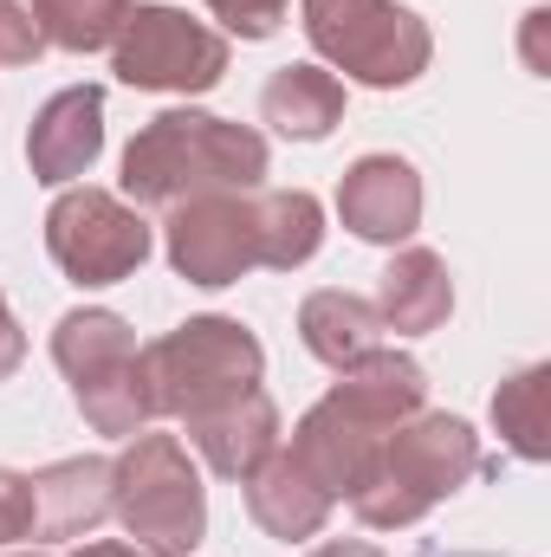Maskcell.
Listing matches in <instances>:
<instances>
[{
  "label": "cell",
  "instance_id": "cell-13",
  "mask_svg": "<svg viewBox=\"0 0 551 557\" xmlns=\"http://www.w3.org/2000/svg\"><path fill=\"white\" fill-rule=\"evenodd\" d=\"M188 441L221 480H247L267 454H279V409L267 389H241L201 416H188Z\"/></svg>",
  "mask_w": 551,
  "mask_h": 557
},
{
  "label": "cell",
  "instance_id": "cell-8",
  "mask_svg": "<svg viewBox=\"0 0 551 557\" xmlns=\"http://www.w3.org/2000/svg\"><path fill=\"white\" fill-rule=\"evenodd\" d=\"M111 72L137 91H215L228 72V39L182 7H131L111 39Z\"/></svg>",
  "mask_w": 551,
  "mask_h": 557
},
{
  "label": "cell",
  "instance_id": "cell-9",
  "mask_svg": "<svg viewBox=\"0 0 551 557\" xmlns=\"http://www.w3.org/2000/svg\"><path fill=\"white\" fill-rule=\"evenodd\" d=\"M46 253L72 285H118L149 260V227L111 188H65L46 214Z\"/></svg>",
  "mask_w": 551,
  "mask_h": 557
},
{
  "label": "cell",
  "instance_id": "cell-14",
  "mask_svg": "<svg viewBox=\"0 0 551 557\" xmlns=\"http://www.w3.org/2000/svg\"><path fill=\"white\" fill-rule=\"evenodd\" d=\"M448 311H454V278L441 267V253L403 247V253L383 267V278H377V318H383V331L421 337V331H441Z\"/></svg>",
  "mask_w": 551,
  "mask_h": 557
},
{
  "label": "cell",
  "instance_id": "cell-1",
  "mask_svg": "<svg viewBox=\"0 0 551 557\" xmlns=\"http://www.w3.org/2000/svg\"><path fill=\"white\" fill-rule=\"evenodd\" d=\"M421 403H428L421 363L403 357V350H370L364 363L338 370V383H331L325 403L305 409V421L292 428L285 460L338 506V499H351L370 480L383 441L409 416H421Z\"/></svg>",
  "mask_w": 551,
  "mask_h": 557
},
{
  "label": "cell",
  "instance_id": "cell-7",
  "mask_svg": "<svg viewBox=\"0 0 551 557\" xmlns=\"http://www.w3.org/2000/svg\"><path fill=\"white\" fill-rule=\"evenodd\" d=\"M298 20L325 65H338L344 78L377 85V91L415 85L434 52L428 26L396 0H298Z\"/></svg>",
  "mask_w": 551,
  "mask_h": 557
},
{
  "label": "cell",
  "instance_id": "cell-27",
  "mask_svg": "<svg viewBox=\"0 0 551 557\" xmlns=\"http://www.w3.org/2000/svg\"><path fill=\"white\" fill-rule=\"evenodd\" d=\"M72 557H149V552H137V545H118V539H98V545H78Z\"/></svg>",
  "mask_w": 551,
  "mask_h": 557
},
{
  "label": "cell",
  "instance_id": "cell-3",
  "mask_svg": "<svg viewBox=\"0 0 551 557\" xmlns=\"http://www.w3.org/2000/svg\"><path fill=\"white\" fill-rule=\"evenodd\" d=\"M480 473V434L461 416H409L377 454L370 480L351 493L370 532H403Z\"/></svg>",
  "mask_w": 551,
  "mask_h": 557
},
{
  "label": "cell",
  "instance_id": "cell-26",
  "mask_svg": "<svg viewBox=\"0 0 551 557\" xmlns=\"http://www.w3.org/2000/svg\"><path fill=\"white\" fill-rule=\"evenodd\" d=\"M311 557H383L377 545H364V539H331V545H318Z\"/></svg>",
  "mask_w": 551,
  "mask_h": 557
},
{
  "label": "cell",
  "instance_id": "cell-20",
  "mask_svg": "<svg viewBox=\"0 0 551 557\" xmlns=\"http://www.w3.org/2000/svg\"><path fill=\"white\" fill-rule=\"evenodd\" d=\"M493 421H500V441L519 454V460H546L551 454V370L532 363L519 376H506L493 389Z\"/></svg>",
  "mask_w": 551,
  "mask_h": 557
},
{
  "label": "cell",
  "instance_id": "cell-12",
  "mask_svg": "<svg viewBox=\"0 0 551 557\" xmlns=\"http://www.w3.org/2000/svg\"><path fill=\"white\" fill-rule=\"evenodd\" d=\"M98 149H105V91L98 85H72V91L46 98L33 131H26V162L52 188L78 182L98 162Z\"/></svg>",
  "mask_w": 551,
  "mask_h": 557
},
{
  "label": "cell",
  "instance_id": "cell-24",
  "mask_svg": "<svg viewBox=\"0 0 551 557\" xmlns=\"http://www.w3.org/2000/svg\"><path fill=\"white\" fill-rule=\"evenodd\" d=\"M33 525H39V512H33V480L13 473V467H0V545L33 539Z\"/></svg>",
  "mask_w": 551,
  "mask_h": 557
},
{
  "label": "cell",
  "instance_id": "cell-16",
  "mask_svg": "<svg viewBox=\"0 0 551 557\" xmlns=\"http://www.w3.org/2000/svg\"><path fill=\"white\" fill-rule=\"evenodd\" d=\"M298 337L325 370H351L370 350H383V318H377L370 298H357L344 285H325L298 305Z\"/></svg>",
  "mask_w": 551,
  "mask_h": 557
},
{
  "label": "cell",
  "instance_id": "cell-15",
  "mask_svg": "<svg viewBox=\"0 0 551 557\" xmlns=\"http://www.w3.org/2000/svg\"><path fill=\"white\" fill-rule=\"evenodd\" d=\"M39 539H85L111 519V460H52L33 473Z\"/></svg>",
  "mask_w": 551,
  "mask_h": 557
},
{
  "label": "cell",
  "instance_id": "cell-23",
  "mask_svg": "<svg viewBox=\"0 0 551 557\" xmlns=\"http://www.w3.org/2000/svg\"><path fill=\"white\" fill-rule=\"evenodd\" d=\"M208 13L241 39H273L292 13V0H208Z\"/></svg>",
  "mask_w": 551,
  "mask_h": 557
},
{
  "label": "cell",
  "instance_id": "cell-11",
  "mask_svg": "<svg viewBox=\"0 0 551 557\" xmlns=\"http://www.w3.org/2000/svg\"><path fill=\"white\" fill-rule=\"evenodd\" d=\"M338 214L357 240L396 247L421 227V175L403 156H357L338 182Z\"/></svg>",
  "mask_w": 551,
  "mask_h": 557
},
{
  "label": "cell",
  "instance_id": "cell-25",
  "mask_svg": "<svg viewBox=\"0 0 551 557\" xmlns=\"http://www.w3.org/2000/svg\"><path fill=\"white\" fill-rule=\"evenodd\" d=\"M20 363H26V331L13 324V311H7V292H0V383H7Z\"/></svg>",
  "mask_w": 551,
  "mask_h": 557
},
{
  "label": "cell",
  "instance_id": "cell-22",
  "mask_svg": "<svg viewBox=\"0 0 551 557\" xmlns=\"http://www.w3.org/2000/svg\"><path fill=\"white\" fill-rule=\"evenodd\" d=\"M46 52L33 0H0V65H33Z\"/></svg>",
  "mask_w": 551,
  "mask_h": 557
},
{
  "label": "cell",
  "instance_id": "cell-19",
  "mask_svg": "<svg viewBox=\"0 0 551 557\" xmlns=\"http://www.w3.org/2000/svg\"><path fill=\"white\" fill-rule=\"evenodd\" d=\"M254 208H260V267L292 273V267H305L325 247V208H318V195L273 188V195H254Z\"/></svg>",
  "mask_w": 551,
  "mask_h": 557
},
{
  "label": "cell",
  "instance_id": "cell-28",
  "mask_svg": "<svg viewBox=\"0 0 551 557\" xmlns=\"http://www.w3.org/2000/svg\"><path fill=\"white\" fill-rule=\"evenodd\" d=\"M415 557H493V552H434V545H421Z\"/></svg>",
  "mask_w": 551,
  "mask_h": 557
},
{
  "label": "cell",
  "instance_id": "cell-21",
  "mask_svg": "<svg viewBox=\"0 0 551 557\" xmlns=\"http://www.w3.org/2000/svg\"><path fill=\"white\" fill-rule=\"evenodd\" d=\"M46 46L59 52H105L131 13V0H33Z\"/></svg>",
  "mask_w": 551,
  "mask_h": 557
},
{
  "label": "cell",
  "instance_id": "cell-29",
  "mask_svg": "<svg viewBox=\"0 0 551 557\" xmlns=\"http://www.w3.org/2000/svg\"><path fill=\"white\" fill-rule=\"evenodd\" d=\"M13 557H46V552H13Z\"/></svg>",
  "mask_w": 551,
  "mask_h": 557
},
{
  "label": "cell",
  "instance_id": "cell-6",
  "mask_svg": "<svg viewBox=\"0 0 551 557\" xmlns=\"http://www.w3.org/2000/svg\"><path fill=\"white\" fill-rule=\"evenodd\" d=\"M52 363L72 383L78 416L98 434H143L149 428V389H143V344L118 311H65L52 331Z\"/></svg>",
  "mask_w": 551,
  "mask_h": 557
},
{
  "label": "cell",
  "instance_id": "cell-2",
  "mask_svg": "<svg viewBox=\"0 0 551 557\" xmlns=\"http://www.w3.org/2000/svg\"><path fill=\"white\" fill-rule=\"evenodd\" d=\"M267 182V137L208 111H162L124 149V195L137 208H182L195 195H254Z\"/></svg>",
  "mask_w": 551,
  "mask_h": 557
},
{
  "label": "cell",
  "instance_id": "cell-17",
  "mask_svg": "<svg viewBox=\"0 0 551 557\" xmlns=\"http://www.w3.org/2000/svg\"><path fill=\"white\" fill-rule=\"evenodd\" d=\"M247 512H254V525L260 532H273V539H285V545H298V539H318L325 532V519H331V499L285 460V447L279 454H267L247 480Z\"/></svg>",
  "mask_w": 551,
  "mask_h": 557
},
{
  "label": "cell",
  "instance_id": "cell-5",
  "mask_svg": "<svg viewBox=\"0 0 551 557\" xmlns=\"http://www.w3.org/2000/svg\"><path fill=\"white\" fill-rule=\"evenodd\" d=\"M111 512L137 539V552L188 557L208 532V493L175 434H131L111 460Z\"/></svg>",
  "mask_w": 551,
  "mask_h": 557
},
{
  "label": "cell",
  "instance_id": "cell-4",
  "mask_svg": "<svg viewBox=\"0 0 551 557\" xmlns=\"http://www.w3.org/2000/svg\"><path fill=\"white\" fill-rule=\"evenodd\" d=\"M267 350L241 318H188L169 337L143 344V389H149V416H201L241 389H260Z\"/></svg>",
  "mask_w": 551,
  "mask_h": 557
},
{
  "label": "cell",
  "instance_id": "cell-10",
  "mask_svg": "<svg viewBox=\"0 0 551 557\" xmlns=\"http://www.w3.org/2000/svg\"><path fill=\"white\" fill-rule=\"evenodd\" d=\"M169 267L188 285H234L260 267V208L254 195H195L169 208Z\"/></svg>",
  "mask_w": 551,
  "mask_h": 557
},
{
  "label": "cell",
  "instance_id": "cell-18",
  "mask_svg": "<svg viewBox=\"0 0 551 557\" xmlns=\"http://www.w3.org/2000/svg\"><path fill=\"white\" fill-rule=\"evenodd\" d=\"M260 117L273 124L279 137L292 143H318L338 131L344 117V85L338 72H318V65H285L267 78V98H260Z\"/></svg>",
  "mask_w": 551,
  "mask_h": 557
}]
</instances>
